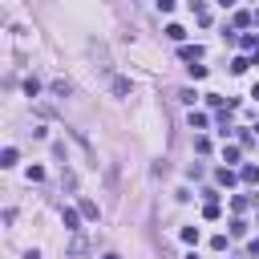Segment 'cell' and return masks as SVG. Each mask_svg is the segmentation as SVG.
I'll return each instance as SVG.
<instances>
[{
	"mask_svg": "<svg viewBox=\"0 0 259 259\" xmlns=\"http://www.w3.org/2000/svg\"><path fill=\"white\" fill-rule=\"evenodd\" d=\"M223 162H239V146L227 142V146H223Z\"/></svg>",
	"mask_w": 259,
	"mask_h": 259,
	"instance_id": "10",
	"label": "cell"
},
{
	"mask_svg": "<svg viewBox=\"0 0 259 259\" xmlns=\"http://www.w3.org/2000/svg\"><path fill=\"white\" fill-rule=\"evenodd\" d=\"M81 219H85V214H81L77 206H65V210H61V223H65V231H81Z\"/></svg>",
	"mask_w": 259,
	"mask_h": 259,
	"instance_id": "1",
	"label": "cell"
},
{
	"mask_svg": "<svg viewBox=\"0 0 259 259\" xmlns=\"http://www.w3.org/2000/svg\"><path fill=\"white\" fill-rule=\"evenodd\" d=\"M247 251H251V255L259 259V239H251V247H247Z\"/></svg>",
	"mask_w": 259,
	"mask_h": 259,
	"instance_id": "20",
	"label": "cell"
},
{
	"mask_svg": "<svg viewBox=\"0 0 259 259\" xmlns=\"http://www.w3.org/2000/svg\"><path fill=\"white\" fill-rule=\"evenodd\" d=\"M24 259H40V251H24Z\"/></svg>",
	"mask_w": 259,
	"mask_h": 259,
	"instance_id": "21",
	"label": "cell"
},
{
	"mask_svg": "<svg viewBox=\"0 0 259 259\" xmlns=\"http://www.w3.org/2000/svg\"><path fill=\"white\" fill-rule=\"evenodd\" d=\"M239 178H243V182H259V166H243Z\"/></svg>",
	"mask_w": 259,
	"mask_h": 259,
	"instance_id": "12",
	"label": "cell"
},
{
	"mask_svg": "<svg viewBox=\"0 0 259 259\" xmlns=\"http://www.w3.org/2000/svg\"><path fill=\"white\" fill-rule=\"evenodd\" d=\"M77 210H81V214H85V219H97V214H101V210H97V202H93V198H81V206H77Z\"/></svg>",
	"mask_w": 259,
	"mask_h": 259,
	"instance_id": "5",
	"label": "cell"
},
{
	"mask_svg": "<svg viewBox=\"0 0 259 259\" xmlns=\"http://www.w3.org/2000/svg\"><path fill=\"white\" fill-rule=\"evenodd\" d=\"M219 214H223V210H219V202H214V198H210V202H206V206H202V219H219Z\"/></svg>",
	"mask_w": 259,
	"mask_h": 259,
	"instance_id": "11",
	"label": "cell"
},
{
	"mask_svg": "<svg viewBox=\"0 0 259 259\" xmlns=\"http://www.w3.org/2000/svg\"><path fill=\"white\" fill-rule=\"evenodd\" d=\"M231 235H235V239H243V235H247V223H243V219H235V223H231Z\"/></svg>",
	"mask_w": 259,
	"mask_h": 259,
	"instance_id": "17",
	"label": "cell"
},
{
	"mask_svg": "<svg viewBox=\"0 0 259 259\" xmlns=\"http://www.w3.org/2000/svg\"><path fill=\"white\" fill-rule=\"evenodd\" d=\"M166 36H170V40H182L186 28H182V24H166Z\"/></svg>",
	"mask_w": 259,
	"mask_h": 259,
	"instance_id": "7",
	"label": "cell"
},
{
	"mask_svg": "<svg viewBox=\"0 0 259 259\" xmlns=\"http://www.w3.org/2000/svg\"><path fill=\"white\" fill-rule=\"evenodd\" d=\"M178 57H182V61H198V57H202V45H182Z\"/></svg>",
	"mask_w": 259,
	"mask_h": 259,
	"instance_id": "4",
	"label": "cell"
},
{
	"mask_svg": "<svg viewBox=\"0 0 259 259\" xmlns=\"http://www.w3.org/2000/svg\"><path fill=\"white\" fill-rule=\"evenodd\" d=\"M85 255H89V243H85V239L73 231V243H69V259H85Z\"/></svg>",
	"mask_w": 259,
	"mask_h": 259,
	"instance_id": "2",
	"label": "cell"
},
{
	"mask_svg": "<svg viewBox=\"0 0 259 259\" xmlns=\"http://www.w3.org/2000/svg\"><path fill=\"white\" fill-rule=\"evenodd\" d=\"M235 178H239V174H235L231 166H219V170H214V182H219V186H235Z\"/></svg>",
	"mask_w": 259,
	"mask_h": 259,
	"instance_id": "3",
	"label": "cell"
},
{
	"mask_svg": "<svg viewBox=\"0 0 259 259\" xmlns=\"http://www.w3.org/2000/svg\"><path fill=\"white\" fill-rule=\"evenodd\" d=\"M251 97H259V85H255V89H251Z\"/></svg>",
	"mask_w": 259,
	"mask_h": 259,
	"instance_id": "23",
	"label": "cell"
},
{
	"mask_svg": "<svg viewBox=\"0 0 259 259\" xmlns=\"http://www.w3.org/2000/svg\"><path fill=\"white\" fill-rule=\"evenodd\" d=\"M219 4H223V8H231V4H235V0H219Z\"/></svg>",
	"mask_w": 259,
	"mask_h": 259,
	"instance_id": "22",
	"label": "cell"
},
{
	"mask_svg": "<svg viewBox=\"0 0 259 259\" xmlns=\"http://www.w3.org/2000/svg\"><path fill=\"white\" fill-rule=\"evenodd\" d=\"M28 182H45V166H28Z\"/></svg>",
	"mask_w": 259,
	"mask_h": 259,
	"instance_id": "16",
	"label": "cell"
},
{
	"mask_svg": "<svg viewBox=\"0 0 259 259\" xmlns=\"http://www.w3.org/2000/svg\"><path fill=\"white\" fill-rule=\"evenodd\" d=\"M0 166H16V150H12V146L0 150Z\"/></svg>",
	"mask_w": 259,
	"mask_h": 259,
	"instance_id": "6",
	"label": "cell"
},
{
	"mask_svg": "<svg viewBox=\"0 0 259 259\" xmlns=\"http://www.w3.org/2000/svg\"><path fill=\"white\" fill-rule=\"evenodd\" d=\"M243 24H251V12H247V8H239V12H235V28H243Z\"/></svg>",
	"mask_w": 259,
	"mask_h": 259,
	"instance_id": "13",
	"label": "cell"
},
{
	"mask_svg": "<svg viewBox=\"0 0 259 259\" xmlns=\"http://www.w3.org/2000/svg\"><path fill=\"white\" fill-rule=\"evenodd\" d=\"M24 93H28V97H36V93H40V81H36V77H28V81H24Z\"/></svg>",
	"mask_w": 259,
	"mask_h": 259,
	"instance_id": "15",
	"label": "cell"
},
{
	"mask_svg": "<svg viewBox=\"0 0 259 259\" xmlns=\"http://www.w3.org/2000/svg\"><path fill=\"white\" fill-rule=\"evenodd\" d=\"M101 259H117V255H113V251H109V255H101Z\"/></svg>",
	"mask_w": 259,
	"mask_h": 259,
	"instance_id": "24",
	"label": "cell"
},
{
	"mask_svg": "<svg viewBox=\"0 0 259 259\" xmlns=\"http://www.w3.org/2000/svg\"><path fill=\"white\" fill-rule=\"evenodd\" d=\"M182 243H198V227H182Z\"/></svg>",
	"mask_w": 259,
	"mask_h": 259,
	"instance_id": "18",
	"label": "cell"
},
{
	"mask_svg": "<svg viewBox=\"0 0 259 259\" xmlns=\"http://www.w3.org/2000/svg\"><path fill=\"white\" fill-rule=\"evenodd\" d=\"M158 8L162 12H174V0H158Z\"/></svg>",
	"mask_w": 259,
	"mask_h": 259,
	"instance_id": "19",
	"label": "cell"
},
{
	"mask_svg": "<svg viewBox=\"0 0 259 259\" xmlns=\"http://www.w3.org/2000/svg\"><path fill=\"white\" fill-rule=\"evenodd\" d=\"M190 125H194V130H206V113H198V109H190Z\"/></svg>",
	"mask_w": 259,
	"mask_h": 259,
	"instance_id": "9",
	"label": "cell"
},
{
	"mask_svg": "<svg viewBox=\"0 0 259 259\" xmlns=\"http://www.w3.org/2000/svg\"><path fill=\"white\" fill-rule=\"evenodd\" d=\"M247 65H251L247 57H235V61H231V73H247Z\"/></svg>",
	"mask_w": 259,
	"mask_h": 259,
	"instance_id": "14",
	"label": "cell"
},
{
	"mask_svg": "<svg viewBox=\"0 0 259 259\" xmlns=\"http://www.w3.org/2000/svg\"><path fill=\"white\" fill-rule=\"evenodd\" d=\"M113 93L125 97V93H130V81H125V77H113Z\"/></svg>",
	"mask_w": 259,
	"mask_h": 259,
	"instance_id": "8",
	"label": "cell"
}]
</instances>
